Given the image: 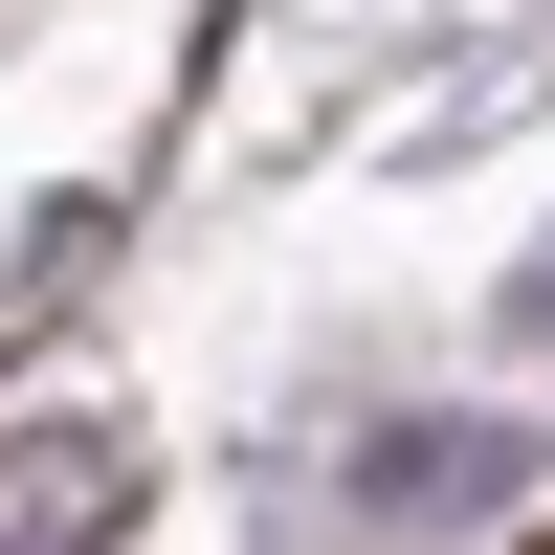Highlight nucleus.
Returning <instances> with one entry per match:
<instances>
[{"instance_id": "f257e3e1", "label": "nucleus", "mask_w": 555, "mask_h": 555, "mask_svg": "<svg viewBox=\"0 0 555 555\" xmlns=\"http://www.w3.org/2000/svg\"><path fill=\"white\" fill-rule=\"evenodd\" d=\"M334 489H356V533H467V512L533 489V423H489V400H467V423H356Z\"/></svg>"}, {"instance_id": "f03ea898", "label": "nucleus", "mask_w": 555, "mask_h": 555, "mask_svg": "<svg viewBox=\"0 0 555 555\" xmlns=\"http://www.w3.org/2000/svg\"><path fill=\"white\" fill-rule=\"evenodd\" d=\"M512 356H555V245H533V267H512Z\"/></svg>"}]
</instances>
